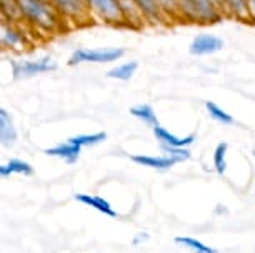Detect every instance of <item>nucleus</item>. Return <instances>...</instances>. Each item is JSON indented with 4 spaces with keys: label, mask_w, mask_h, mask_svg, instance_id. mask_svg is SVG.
I'll return each instance as SVG.
<instances>
[{
    "label": "nucleus",
    "mask_w": 255,
    "mask_h": 253,
    "mask_svg": "<svg viewBox=\"0 0 255 253\" xmlns=\"http://www.w3.org/2000/svg\"><path fill=\"white\" fill-rule=\"evenodd\" d=\"M20 20H25L33 30L57 33L62 28V18L50 0H15Z\"/></svg>",
    "instance_id": "nucleus-1"
},
{
    "label": "nucleus",
    "mask_w": 255,
    "mask_h": 253,
    "mask_svg": "<svg viewBox=\"0 0 255 253\" xmlns=\"http://www.w3.org/2000/svg\"><path fill=\"white\" fill-rule=\"evenodd\" d=\"M179 17L199 25H212L224 18V12L214 0H179Z\"/></svg>",
    "instance_id": "nucleus-2"
},
{
    "label": "nucleus",
    "mask_w": 255,
    "mask_h": 253,
    "mask_svg": "<svg viewBox=\"0 0 255 253\" xmlns=\"http://www.w3.org/2000/svg\"><path fill=\"white\" fill-rule=\"evenodd\" d=\"M92 17L112 27H128L122 0H89Z\"/></svg>",
    "instance_id": "nucleus-3"
},
{
    "label": "nucleus",
    "mask_w": 255,
    "mask_h": 253,
    "mask_svg": "<svg viewBox=\"0 0 255 253\" xmlns=\"http://www.w3.org/2000/svg\"><path fill=\"white\" fill-rule=\"evenodd\" d=\"M125 55V50L120 47L112 49H79L70 55L69 65L79 64H109V62L120 60Z\"/></svg>",
    "instance_id": "nucleus-4"
},
{
    "label": "nucleus",
    "mask_w": 255,
    "mask_h": 253,
    "mask_svg": "<svg viewBox=\"0 0 255 253\" xmlns=\"http://www.w3.org/2000/svg\"><path fill=\"white\" fill-rule=\"evenodd\" d=\"M50 2L59 12V15L69 22L87 23L90 18H94L89 7V0H50Z\"/></svg>",
    "instance_id": "nucleus-5"
},
{
    "label": "nucleus",
    "mask_w": 255,
    "mask_h": 253,
    "mask_svg": "<svg viewBox=\"0 0 255 253\" xmlns=\"http://www.w3.org/2000/svg\"><path fill=\"white\" fill-rule=\"evenodd\" d=\"M57 69V64L52 57H44L38 60H13L12 62V74L15 79L33 77L38 74H47Z\"/></svg>",
    "instance_id": "nucleus-6"
},
{
    "label": "nucleus",
    "mask_w": 255,
    "mask_h": 253,
    "mask_svg": "<svg viewBox=\"0 0 255 253\" xmlns=\"http://www.w3.org/2000/svg\"><path fill=\"white\" fill-rule=\"evenodd\" d=\"M224 49V40L217 35H210V33H202L197 35L190 44V54L202 57V55H212L215 52H220Z\"/></svg>",
    "instance_id": "nucleus-7"
},
{
    "label": "nucleus",
    "mask_w": 255,
    "mask_h": 253,
    "mask_svg": "<svg viewBox=\"0 0 255 253\" xmlns=\"http://www.w3.org/2000/svg\"><path fill=\"white\" fill-rule=\"evenodd\" d=\"M220 7H222L224 15L232 17V18H235V20L244 22V23H254L255 22V18L252 15V10H250L249 0H222Z\"/></svg>",
    "instance_id": "nucleus-8"
},
{
    "label": "nucleus",
    "mask_w": 255,
    "mask_h": 253,
    "mask_svg": "<svg viewBox=\"0 0 255 253\" xmlns=\"http://www.w3.org/2000/svg\"><path fill=\"white\" fill-rule=\"evenodd\" d=\"M2 45L3 49H17L22 50L27 47V37L22 32L20 27H17L13 22H2Z\"/></svg>",
    "instance_id": "nucleus-9"
},
{
    "label": "nucleus",
    "mask_w": 255,
    "mask_h": 253,
    "mask_svg": "<svg viewBox=\"0 0 255 253\" xmlns=\"http://www.w3.org/2000/svg\"><path fill=\"white\" fill-rule=\"evenodd\" d=\"M132 2L138 8V12L142 13L143 20L152 23H160L163 20H167L165 13L160 10V7H158L155 0H132Z\"/></svg>",
    "instance_id": "nucleus-10"
},
{
    "label": "nucleus",
    "mask_w": 255,
    "mask_h": 253,
    "mask_svg": "<svg viewBox=\"0 0 255 253\" xmlns=\"http://www.w3.org/2000/svg\"><path fill=\"white\" fill-rule=\"evenodd\" d=\"M153 135L157 137V140L162 143V145H168V147H182V149H185V147H189L194 143L195 140V135L194 133H190L189 137L185 138H180L174 135V133H170L167 130V128H163L160 125L153 127Z\"/></svg>",
    "instance_id": "nucleus-11"
},
{
    "label": "nucleus",
    "mask_w": 255,
    "mask_h": 253,
    "mask_svg": "<svg viewBox=\"0 0 255 253\" xmlns=\"http://www.w3.org/2000/svg\"><path fill=\"white\" fill-rule=\"evenodd\" d=\"M0 138L3 147H12L17 140V132L12 123V118L5 108L0 110Z\"/></svg>",
    "instance_id": "nucleus-12"
},
{
    "label": "nucleus",
    "mask_w": 255,
    "mask_h": 253,
    "mask_svg": "<svg viewBox=\"0 0 255 253\" xmlns=\"http://www.w3.org/2000/svg\"><path fill=\"white\" fill-rule=\"evenodd\" d=\"M47 155L50 157H59V159H64L67 164H74L79 159L80 154V147L74 145V143L67 142V143H59V145L52 147V149L45 150Z\"/></svg>",
    "instance_id": "nucleus-13"
},
{
    "label": "nucleus",
    "mask_w": 255,
    "mask_h": 253,
    "mask_svg": "<svg viewBox=\"0 0 255 253\" xmlns=\"http://www.w3.org/2000/svg\"><path fill=\"white\" fill-rule=\"evenodd\" d=\"M132 160L138 165L150 167V169H170L172 165L177 164L170 157H148V155H133Z\"/></svg>",
    "instance_id": "nucleus-14"
},
{
    "label": "nucleus",
    "mask_w": 255,
    "mask_h": 253,
    "mask_svg": "<svg viewBox=\"0 0 255 253\" xmlns=\"http://www.w3.org/2000/svg\"><path fill=\"white\" fill-rule=\"evenodd\" d=\"M75 198L79 200V202L89 205V207H94L95 210H99V212H102L105 215H109V217H115V213L112 207H110V203L107 200H104L102 197H90V195H75Z\"/></svg>",
    "instance_id": "nucleus-15"
},
{
    "label": "nucleus",
    "mask_w": 255,
    "mask_h": 253,
    "mask_svg": "<svg viewBox=\"0 0 255 253\" xmlns=\"http://www.w3.org/2000/svg\"><path fill=\"white\" fill-rule=\"evenodd\" d=\"M137 69H138V64L135 60L125 62L122 65H117V67H114V69H110L107 72V77L115 79V80H128L137 72Z\"/></svg>",
    "instance_id": "nucleus-16"
},
{
    "label": "nucleus",
    "mask_w": 255,
    "mask_h": 253,
    "mask_svg": "<svg viewBox=\"0 0 255 253\" xmlns=\"http://www.w3.org/2000/svg\"><path fill=\"white\" fill-rule=\"evenodd\" d=\"M12 173L32 175L33 173V169L27 164V162L18 160V159H12L7 165L0 167V175H2V176H8V175H12Z\"/></svg>",
    "instance_id": "nucleus-17"
},
{
    "label": "nucleus",
    "mask_w": 255,
    "mask_h": 253,
    "mask_svg": "<svg viewBox=\"0 0 255 253\" xmlns=\"http://www.w3.org/2000/svg\"><path fill=\"white\" fill-rule=\"evenodd\" d=\"M130 113L133 117L140 118V120L143 123H147V125H152V128L158 125L157 115H155V112H153V108L150 107V105H147V103L135 105V107L130 108Z\"/></svg>",
    "instance_id": "nucleus-18"
},
{
    "label": "nucleus",
    "mask_w": 255,
    "mask_h": 253,
    "mask_svg": "<svg viewBox=\"0 0 255 253\" xmlns=\"http://www.w3.org/2000/svg\"><path fill=\"white\" fill-rule=\"evenodd\" d=\"M107 138V133L105 132H99V133H92V135H77V137H72L69 138L67 142L74 143L77 147H89V145H97V143L104 142Z\"/></svg>",
    "instance_id": "nucleus-19"
},
{
    "label": "nucleus",
    "mask_w": 255,
    "mask_h": 253,
    "mask_svg": "<svg viewBox=\"0 0 255 253\" xmlns=\"http://www.w3.org/2000/svg\"><path fill=\"white\" fill-rule=\"evenodd\" d=\"M205 108H207V112L210 113L212 118H215V120L220 122V123H224V125H232V123H234V117L230 115V113L225 112V110H222V108H220L217 103L205 102Z\"/></svg>",
    "instance_id": "nucleus-20"
},
{
    "label": "nucleus",
    "mask_w": 255,
    "mask_h": 253,
    "mask_svg": "<svg viewBox=\"0 0 255 253\" xmlns=\"http://www.w3.org/2000/svg\"><path fill=\"white\" fill-rule=\"evenodd\" d=\"M175 242L179 243V245H184L187 248H190L194 253H217L214 250V248L204 245L202 242L195 240V238H189V237H177Z\"/></svg>",
    "instance_id": "nucleus-21"
},
{
    "label": "nucleus",
    "mask_w": 255,
    "mask_h": 253,
    "mask_svg": "<svg viewBox=\"0 0 255 253\" xmlns=\"http://www.w3.org/2000/svg\"><path fill=\"white\" fill-rule=\"evenodd\" d=\"M227 149H229V145L225 142H222V143H219L217 149H215V152H214V165H215L217 173H220V175H224L225 169H227V162H225Z\"/></svg>",
    "instance_id": "nucleus-22"
},
{
    "label": "nucleus",
    "mask_w": 255,
    "mask_h": 253,
    "mask_svg": "<svg viewBox=\"0 0 255 253\" xmlns=\"http://www.w3.org/2000/svg\"><path fill=\"white\" fill-rule=\"evenodd\" d=\"M165 17H179V0H155Z\"/></svg>",
    "instance_id": "nucleus-23"
},
{
    "label": "nucleus",
    "mask_w": 255,
    "mask_h": 253,
    "mask_svg": "<svg viewBox=\"0 0 255 253\" xmlns=\"http://www.w3.org/2000/svg\"><path fill=\"white\" fill-rule=\"evenodd\" d=\"M162 149L167 152L170 159H174L175 162H184L187 159H190V152L182 149V147H168V145H162Z\"/></svg>",
    "instance_id": "nucleus-24"
},
{
    "label": "nucleus",
    "mask_w": 255,
    "mask_h": 253,
    "mask_svg": "<svg viewBox=\"0 0 255 253\" xmlns=\"http://www.w3.org/2000/svg\"><path fill=\"white\" fill-rule=\"evenodd\" d=\"M249 3H250V10H252V15L255 18V0H249Z\"/></svg>",
    "instance_id": "nucleus-25"
},
{
    "label": "nucleus",
    "mask_w": 255,
    "mask_h": 253,
    "mask_svg": "<svg viewBox=\"0 0 255 253\" xmlns=\"http://www.w3.org/2000/svg\"><path fill=\"white\" fill-rule=\"evenodd\" d=\"M214 2H215V3H217V5L220 7V3H222V0H214ZM220 8H222V7H220Z\"/></svg>",
    "instance_id": "nucleus-26"
},
{
    "label": "nucleus",
    "mask_w": 255,
    "mask_h": 253,
    "mask_svg": "<svg viewBox=\"0 0 255 253\" xmlns=\"http://www.w3.org/2000/svg\"><path fill=\"white\" fill-rule=\"evenodd\" d=\"M254 155H255V150H254Z\"/></svg>",
    "instance_id": "nucleus-27"
}]
</instances>
